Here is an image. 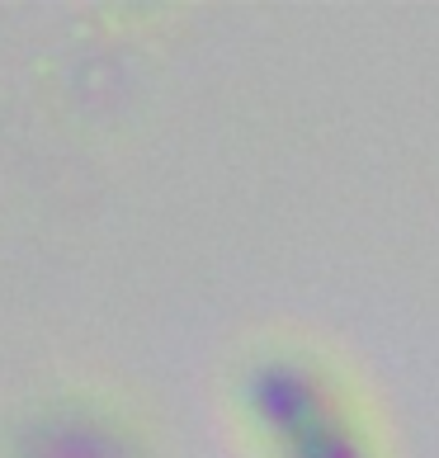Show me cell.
<instances>
[{"label":"cell","mask_w":439,"mask_h":458,"mask_svg":"<svg viewBox=\"0 0 439 458\" xmlns=\"http://www.w3.org/2000/svg\"><path fill=\"white\" fill-rule=\"evenodd\" d=\"M256 411L289 458H359L345 416L322 397L312 373L293 364H269L256 378Z\"/></svg>","instance_id":"cell-1"}]
</instances>
